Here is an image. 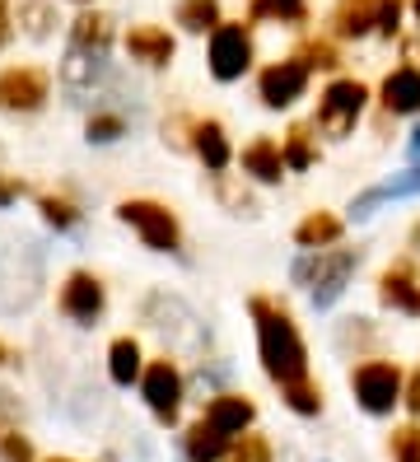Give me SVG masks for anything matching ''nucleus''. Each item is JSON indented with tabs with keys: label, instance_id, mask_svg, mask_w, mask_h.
I'll return each mask as SVG.
<instances>
[{
	"label": "nucleus",
	"instance_id": "f257e3e1",
	"mask_svg": "<svg viewBox=\"0 0 420 462\" xmlns=\"http://www.w3.org/2000/svg\"><path fill=\"white\" fill-rule=\"evenodd\" d=\"M252 318H257V350H262V369L271 374V383H280V393H285V402L299 416H318L322 393L308 383V350L290 313L271 309L266 299H252Z\"/></svg>",
	"mask_w": 420,
	"mask_h": 462
},
{
	"label": "nucleus",
	"instance_id": "f03ea898",
	"mask_svg": "<svg viewBox=\"0 0 420 462\" xmlns=\"http://www.w3.org/2000/svg\"><path fill=\"white\" fill-rule=\"evenodd\" d=\"M355 266H359V253L355 248H336V253L308 248V257L294 266V281L313 285V309H331L336 299L346 294V281H350Z\"/></svg>",
	"mask_w": 420,
	"mask_h": 462
},
{
	"label": "nucleus",
	"instance_id": "7ed1b4c3",
	"mask_svg": "<svg viewBox=\"0 0 420 462\" xmlns=\"http://www.w3.org/2000/svg\"><path fill=\"white\" fill-rule=\"evenodd\" d=\"M42 290V257L33 243H14V248L0 253V313H19L38 299Z\"/></svg>",
	"mask_w": 420,
	"mask_h": 462
},
{
	"label": "nucleus",
	"instance_id": "20e7f679",
	"mask_svg": "<svg viewBox=\"0 0 420 462\" xmlns=\"http://www.w3.org/2000/svg\"><path fill=\"white\" fill-rule=\"evenodd\" d=\"M117 220L131 225L140 238H145V248H154V253H173L178 243H182L173 210L159 206V201H122L117 206Z\"/></svg>",
	"mask_w": 420,
	"mask_h": 462
},
{
	"label": "nucleus",
	"instance_id": "39448f33",
	"mask_svg": "<svg viewBox=\"0 0 420 462\" xmlns=\"http://www.w3.org/2000/svg\"><path fill=\"white\" fill-rule=\"evenodd\" d=\"M350 388H355L359 406H364L369 416H387L392 406H397V397H402V374H397V365L369 360V365H359V369H355Z\"/></svg>",
	"mask_w": 420,
	"mask_h": 462
},
{
	"label": "nucleus",
	"instance_id": "423d86ee",
	"mask_svg": "<svg viewBox=\"0 0 420 462\" xmlns=\"http://www.w3.org/2000/svg\"><path fill=\"white\" fill-rule=\"evenodd\" d=\"M364 98H369V89L359 79H336V85H327V94L318 103V126L327 135H350L359 113H364Z\"/></svg>",
	"mask_w": 420,
	"mask_h": 462
},
{
	"label": "nucleus",
	"instance_id": "0eeeda50",
	"mask_svg": "<svg viewBox=\"0 0 420 462\" xmlns=\"http://www.w3.org/2000/svg\"><path fill=\"white\" fill-rule=\"evenodd\" d=\"M252 66V38L243 23H215L210 33V75L215 79H243V70Z\"/></svg>",
	"mask_w": 420,
	"mask_h": 462
},
{
	"label": "nucleus",
	"instance_id": "6e6552de",
	"mask_svg": "<svg viewBox=\"0 0 420 462\" xmlns=\"http://www.w3.org/2000/svg\"><path fill=\"white\" fill-rule=\"evenodd\" d=\"M140 393H145L150 411H154L163 425L178 420V406H182V374L168 365V360H154L145 374H140Z\"/></svg>",
	"mask_w": 420,
	"mask_h": 462
},
{
	"label": "nucleus",
	"instance_id": "1a4fd4ad",
	"mask_svg": "<svg viewBox=\"0 0 420 462\" xmlns=\"http://www.w3.org/2000/svg\"><path fill=\"white\" fill-rule=\"evenodd\" d=\"M47 103V75L38 66H14L0 75V107L10 113H38Z\"/></svg>",
	"mask_w": 420,
	"mask_h": 462
},
{
	"label": "nucleus",
	"instance_id": "9d476101",
	"mask_svg": "<svg viewBox=\"0 0 420 462\" xmlns=\"http://www.w3.org/2000/svg\"><path fill=\"white\" fill-rule=\"evenodd\" d=\"M257 89H262V103H266V107H290V103L303 98V89H308V66H303L299 57L275 61V66L262 70Z\"/></svg>",
	"mask_w": 420,
	"mask_h": 462
},
{
	"label": "nucleus",
	"instance_id": "9b49d317",
	"mask_svg": "<svg viewBox=\"0 0 420 462\" xmlns=\"http://www.w3.org/2000/svg\"><path fill=\"white\" fill-rule=\"evenodd\" d=\"M61 313L75 322H94L103 313V285L89 271H70L66 285H61Z\"/></svg>",
	"mask_w": 420,
	"mask_h": 462
},
{
	"label": "nucleus",
	"instance_id": "f8f14e48",
	"mask_svg": "<svg viewBox=\"0 0 420 462\" xmlns=\"http://www.w3.org/2000/svg\"><path fill=\"white\" fill-rule=\"evenodd\" d=\"M107 75V51H89V47H70L61 61V85L75 94H89L98 79Z\"/></svg>",
	"mask_w": 420,
	"mask_h": 462
},
{
	"label": "nucleus",
	"instance_id": "ddd939ff",
	"mask_svg": "<svg viewBox=\"0 0 420 462\" xmlns=\"http://www.w3.org/2000/svg\"><path fill=\"white\" fill-rule=\"evenodd\" d=\"M252 416H257V406H252L247 397H234V393H224V397H215L210 402V411H206V425H215L219 434H243L247 425H252Z\"/></svg>",
	"mask_w": 420,
	"mask_h": 462
},
{
	"label": "nucleus",
	"instance_id": "4468645a",
	"mask_svg": "<svg viewBox=\"0 0 420 462\" xmlns=\"http://www.w3.org/2000/svg\"><path fill=\"white\" fill-rule=\"evenodd\" d=\"M126 51L145 66H168L173 61V38H168L163 29H154V23H140V29L126 33Z\"/></svg>",
	"mask_w": 420,
	"mask_h": 462
},
{
	"label": "nucleus",
	"instance_id": "2eb2a0df",
	"mask_svg": "<svg viewBox=\"0 0 420 462\" xmlns=\"http://www.w3.org/2000/svg\"><path fill=\"white\" fill-rule=\"evenodd\" d=\"M383 107L387 113H420V70L402 66L383 79Z\"/></svg>",
	"mask_w": 420,
	"mask_h": 462
},
{
	"label": "nucleus",
	"instance_id": "dca6fc26",
	"mask_svg": "<svg viewBox=\"0 0 420 462\" xmlns=\"http://www.w3.org/2000/svg\"><path fill=\"white\" fill-rule=\"evenodd\" d=\"M243 173H252L257 182H280L285 178V154L275 141H252L243 150Z\"/></svg>",
	"mask_w": 420,
	"mask_h": 462
},
{
	"label": "nucleus",
	"instance_id": "f3484780",
	"mask_svg": "<svg viewBox=\"0 0 420 462\" xmlns=\"http://www.w3.org/2000/svg\"><path fill=\"white\" fill-rule=\"evenodd\" d=\"M383 304L392 309H406V313H420V290H415V276H411V262H397L383 276Z\"/></svg>",
	"mask_w": 420,
	"mask_h": 462
},
{
	"label": "nucleus",
	"instance_id": "a211bd4d",
	"mask_svg": "<svg viewBox=\"0 0 420 462\" xmlns=\"http://www.w3.org/2000/svg\"><path fill=\"white\" fill-rule=\"evenodd\" d=\"M378 5L383 0H341L336 5V33L341 38H359L378 23Z\"/></svg>",
	"mask_w": 420,
	"mask_h": 462
},
{
	"label": "nucleus",
	"instance_id": "6ab92c4d",
	"mask_svg": "<svg viewBox=\"0 0 420 462\" xmlns=\"http://www.w3.org/2000/svg\"><path fill=\"white\" fill-rule=\"evenodd\" d=\"M229 448V434H219L215 425H191L187 430V462H219Z\"/></svg>",
	"mask_w": 420,
	"mask_h": 462
},
{
	"label": "nucleus",
	"instance_id": "aec40b11",
	"mask_svg": "<svg viewBox=\"0 0 420 462\" xmlns=\"http://www.w3.org/2000/svg\"><path fill=\"white\" fill-rule=\"evenodd\" d=\"M341 238V220H336V215H327V210H313L308 215V220L294 229V243L308 253V248H327V243H336Z\"/></svg>",
	"mask_w": 420,
	"mask_h": 462
},
{
	"label": "nucleus",
	"instance_id": "412c9836",
	"mask_svg": "<svg viewBox=\"0 0 420 462\" xmlns=\"http://www.w3.org/2000/svg\"><path fill=\"white\" fill-rule=\"evenodd\" d=\"M107 374H112V383H122V388H131V378H140V346L131 337H117L107 346Z\"/></svg>",
	"mask_w": 420,
	"mask_h": 462
},
{
	"label": "nucleus",
	"instance_id": "4be33fe9",
	"mask_svg": "<svg viewBox=\"0 0 420 462\" xmlns=\"http://www.w3.org/2000/svg\"><path fill=\"white\" fill-rule=\"evenodd\" d=\"M196 154L206 159V169L210 173H219V169H229V141H224V131H219V122H201L196 126Z\"/></svg>",
	"mask_w": 420,
	"mask_h": 462
},
{
	"label": "nucleus",
	"instance_id": "5701e85b",
	"mask_svg": "<svg viewBox=\"0 0 420 462\" xmlns=\"http://www.w3.org/2000/svg\"><path fill=\"white\" fill-rule=\"evenodd\" d=\"M112 42V23L103 14H79L70 23V47H89V51H107Z\"/></svg>",
	"mask_w": 420,
	"mask_h": 462
},
{
	"label": "nucleus",
	"instance_id": "b1692460",
	"mask_svg": "<svg viewBox=\"0 0 420 462\" xmlns=\"http://www.w3.org/2000/svg\"><path fill=\"white\" fill-rule=\"evenodd\" d=\"M178 23L187 33H206L219 23V0H182L178 5Z\"/></svg>",
	"mask_w": 420,
	"mask_h": 462
},
{
	"label": "nucleus",
	"instance_id": "393cba45",
	"mask_svg": "<svg viewBox=\"0 0 420 462\" xmlns=\"http://www.w3.org/2000/svg\"><path fill=\"white\" fill-rule=\"evenodd\" d=\"M308 5L303 0H252V19H280V23H303Z\"/></svg>",
	"mask_w": 420,
	"mask_h": 462
},
{
	"label": "nucleus",
	"instance_id": "a878e982",
	"mask_svg": "<svg viewBox=\"0 0 420 462\" xmlns=\"http://www.w3.org/2000/svg\"><path fill=\"white\" fill-rule=\"evenodd\" d=\"M280 154H285V169H308V164H313V145H308V131H303V126H294Z\"/></svg>",
	"mask_w": 420,
	"mask_h": 462
},
{
	"label": "nucleus",
	"instance_id": "bb28decb",
	"mask_svg": "<svg viewBox=\"0 0 420 462\" xmlns=\"http://www.w3.org/2000/svg\"><path fill=\"white\" fill-rule=\"evenodd\" d=\"M38 210L47 215V225H56V229H70V225L79 220V210H75L66 197H42V201H38Z\"/></svg>",
	"mask_w": 420,
	"mask_h": 462
},
{
	"label": "nucleus",
	"instance_id": "cd10ccee",
	"mask_svg": "<svg viewBox=\"0 0 420 462\" xmlns=\"http://www.w3.org/2000/svg\"><path fill=\"white\" fill-rule=\"evenodd\" d=\"M415 192H420V164L411 173H402V178H392L387 187H374L378 201H387V197H415Z\"/></svg>",
	"mask_w": 420,
	"mask_h": 462
},
{
	"label": "nucleus",
	"instance_id": "c85d7f7f",
	"mask_svg": "<svg viewBox=\"0 0 420 462\" xmlns=\"http://www.w3.org/2000/svg\"><path fill=\"white\" fill-rule=\"evenodd\" d=\"M122 131H126V122L117 113H94L89 117V141H117Z\"/></svg>",
	"mask_w": 420,
	"mask_h": 462
},
{
	"label": "nucleus",
	"instance_id": "c756f323",
	"mask_svg": "<svg viewBox=\"0 0 420 462\" xmlns=\"http://www.w3.org/2000/svg\"><path fill=\"white\" fill-rule=\"evenodd\" d=\"M392 457L397 462H420V430H397L392 434Z\"/></svg>",
	"mask_w": 420,
	"mask_h": 462
},
{
	"label": "nucleus",
	"instance_id": "7c9ffc66",
	"mask_svg": "<svg viewBox=\"0 0 420 462\" xmlns=\"http://www.w3.org/2000/svg\"><path fill=\"white\" fill-rule=\"evenodd\" d=\"M299 61H303L308 70H313V66H318V70H331V66H336V47H331V42H308V47L299 51Z\"/></svg>",
	"mask_w": 420,
	"mask_h": 462
},
{
	"label": "nucleus",
	"instance_id": "2f4dec72",
	"mask_svg": "<svg viewBox=\"0 0 420 462\" xmlns=\"http://www.w3.org/2000/svg\"><path fill=\"white\" fill-rule=\"evenodd\" d=\"M229 462H271V444L262 439V434H247V439H243V448H238Z\"/></svg>",
	"mask_w": 420,
	"mask_h": 462
},
{
	"label": "nucleus",
	"instance_id": "473e14b6",
	"mask_svg": "<svg viewBox=\"0 0 420 462\" xmlns=\"http://www.w3.org/2000/svg\"><path fill=\"white\" fill-rule=\"evenodd\" d=\"M0 453H5V462H33V448L23 434H0Z\"/></svg>",
	"mask_w": 420,
	"mask_h": 462
},
{
	"label": "nucleus",
	"instance_id": "72a5a7b5",
	"mask_svg": "<svg viewBox=\"0 0 420 462\" xmlns=\"http://www.w3.org/2000/svg\"><path fill=\"white\" fill-rule=\"evenodd\" d=\"M397 19H402V0H383V5H378V29L397 33Z\"/></svg>",
	"mask_w": 420,
	"mask_h": 462
},
{
	"label": "nucleus",
	"instance_id": "f704fd0d",
	"mask_svg": "<svg viewBox=\"0 0 420 462\" xmlns=\"http://www.w3.org/2000/svg\"><path fill=\"white\" fill-rule=\"evenodd\" d=\"M23 19H28V33H33V38H47V23H51V14H47L42 5H23Z\"/></svg>",
	"mask_w": 420,
	"mask_h": 462
},
{
	"label": "nucleus",
	"instance_id": "c9c22d12",
	"mask_svg": "<svg viewBox=\"0 0 420 462\" xmlns=\"http://www.w3.org/2000/svg\"><path fill=\"white\" fill-rule=\"evenodd\" d=\"M19 197V182H10V178H0V206H10Z\"/></svg>",
	"mask_w": 420,
	"mask_h": 462
},
{
	"label": "nucleus",
	"instance_id": "e433bc0d",
	"mask_svg": "<svg viewBox=\"0 0 420 462\" xmlns=\"http://www.w3.org/2000/svg\"><path fill=\"white\" fill-rule=\"evenodd\" d=\"M10 42V10H5V0H0V47Z\"/></svg>",
	"mask_w": 420,
	"mask_h": 462
},
{
	"label": "nucleus",
	"instance_id": "4c0bfd02",
	"mask_svg": "<svg viewBox=\"0 0 420 462\" xmlns=\"http://www.w3.org/2000/svg\"><path fill=\"white\" fill-rule=\"evenodd\" d=\"M406 402H411V411L420 416V369H415V378H411V397H406Z\"/></svg>",
	"mask_w": 420,
	"mask_h": 462
},
{
	"label": "nucleus",
	"instance_id": "58836bf2",
	"mask_svg": "<svg viewBox=\"0 0 420 462\" xmlns=\"http://www.w3.org/2000/svg\"><path fill=\"white\" fill-rule=\"evenodd\" d=\"M5 365H19V356H14V350H10L5 341H0V369H5Z\"/></svg>",
	"mask_w": 420,
	"mask_h": 462
},
{
	"label": "nucleus",
	"instance_id": "ea45409f",
	"mask_svg": "<svg viewBox=\"0 0 420 462\" xmlns=\"http://www.w3.org/2000/svg\"><path fill=\"white\" fill-rule=\"evenodd\" d=\"M411 150H415V154H420V131H415V141H411Z\"/></svg>",
	"mask_w": 420,
	"mask_h": 462
},
{
	"label": "nucleus",
	"instance_id": "a19ab883",
	"mask_svg": "<svg viewBox=\"0 0 420 462\" xmlns=\"http://www.w3.org/2000/svg\"><path fill=\"white\" fill-rule=\"evenodd\" d=\"M47 462H70V457H47Z\"/></svg>",
	"mask_w": 420,
	"mask_h": 462
}]
</instances>
